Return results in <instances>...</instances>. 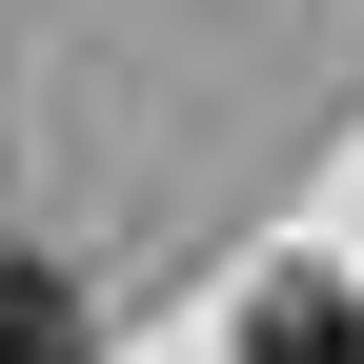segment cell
<instances>
[{
	"mask_svg": "<svg viewBox=\"0 0 364 364\" xmlns=\"http://www.w3.org/2000/svg\"><path fill=\"white\" fill-rule=\"evenodd\" d=\"M243 364H364V304H344V284H263Z\"/></svg>",
	"mask_w": 364,
	"mask_h": 364,
	"instance_id": "1",
	"label": "cell"
},
{
	"mask_svg": "<svg viewBox=\"0 0 364 364\" xmlns=\"http://www.w3.org/2000/svg\"><path fill=\"white\" fill-rule=\"evenodd\" d=\"M0 364H81V304L41 284V263H0Z\"/></svg>",
	"mask_w": 364,
	"mask_h": 364,
	"instance_id": "2",
	"label": "cell"
}]
</instances>
